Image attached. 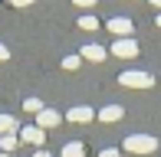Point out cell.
Returning <instances> with one entry per match:
<instances>
[{
  "instance_id": "16",
  "label": "cell",
  "mask_w": 161,
  "mask_h": 157,
  "mask_svg": "<svg viewBox=\"0 0 161 157\" xmlns=\"http://www.w3.org/2000/svg\"><path fill=\"white\" fill-rule=\"evenodd\" d=\"M99 157H122V154H119V151H115V147H105V151H102Z\"/></svg>"
},
{
  "instance_id": "10",
  "label": "cell",
  "mask_w": 161,
  "mask_h": 157,
  "mask_svg": "<svg viewBox=\"0 0 161 157\" xmlns=\"http://www.w3.org/2000/svg\"><path fill=\"white\" fill-rule=\"evenodd\" d=\"M59 157H86V144H82V141H69Z\"/></svg>"
},
{
  "instance_id": "18",
  "label": "cell",
  "mask_w": 161,
  "mask_h": 157,
  "mask_svg": "<svg viewBox=\"0 0 161 157\" xmlns=\"http://www.w3.org/2000/svg\"><path fill=\"white\" fill-rule=\"evenodd\" d=\"M7 59H10V49H7L3 43H0V62H7Z\"/></svg>"
},
{
  "instance_id": "1",
  "label": "cell",
  "mask_w": 161,
  "mask_h": 157,
  "mask_svg": "<svg viewBox=\"0 0 161 157\" xmlns=\"http://www.w3.org/2000/svg\"><path fill=\"white\" fill-rule=\"evenodd\" d=\"M125 151L128 154H155L158 141L151 138V134H128L125 138Z\"/></svg>"
},
{
  "instance_id": "22",
  "label": "cell",
  "mask_w": 161,
  "mask_h": 157,
  "mask_svg": "<svg viewBox=\"0 0 161 157\" xmlns=\"http://www.w3.org/2000/svg\"><path fill=\"white\" fill-rule=\"evenodd\" d=\"M155 26H161V13H158V20H155Z\"/></svg>"
},
{
  "instance_id": "6",
  "label": "cell",
  "mask_w": 161,
  "mask_h": 157,
  "mask_svg": "<svg viewBox=\"0 0 161 157\" xmlns=\"http://www.w3.org/2000/svg\"><path fill=\"white\" fill-rule=\"evenodd\" d=\"M59 121H63V115H59L56 108H43L40 115H36V128H43V131H46V128H56Z\"/></svg>"
},
{
  "instance_id": "14",
  "label": "cell",
  "mask_w": 161,
  "mask_h": 157,
  "mask_svg": "<svg viewBox=\"0 0 161 157\" xmlns=\"http://www.w3.org/2000/svg\"><path fill=\"white\" fill-rule=\"evenodd\" d=\"M79 26L92 33V30H99V20H96V17H79Z\"/></svg>"
},
{
  "instance_id": "21",
  "label": "cell",
  "mask_w": 161,
  "mask_h": 157,
  "mask_svg": "<svg viewBox=\"0 0 161 157\" xmlns=\"http://www.w3.org/2000/svg\"><path fill=\"white\" fill-rule=\"evenodd\" d=\"M151 3H155V7H158V13H161V0H151Z\"/></svg>"
},
{
  "instance_id": "20",
  "label": "cell",
  "mask_w": 161,
  "mask_h": 157,
  "mask_svg": "<svg viewBox=\"0 0 161 157\" xmlns=\"http://www.w3.org/2000/svg\"><path fill=\"white\" fill-rule=\"evenodd\" d=\"M33 157H53V154H49V151H43V147H40V151H36Z\"/></svg>"
},
{
  "instance_id": "19",
  "label": "cell",
  "mask_w": 161,
  "mask_h": 157,
  "mask_svg": "<svg viewBox=\"0 0 161 157\" xmlns=\"http://www.w3.org/2000/svg\"><path fill=\"white\" fill-rule=\"evenodd\" d=\"M10 3H13V7H30L33 0H10Z\"/></svg>"
},
{
  "instance_id": "15",
  "label": "cell",
  "mask_w": 161,
  "mask_h": 157,
  "mask_svg": "<svg viewBox=\"0 0 161 157\" xmlns=\"http://www.w3.org/2000/svg\"><path fill=\"white\" fill-rule=\"evenodd\" d=\"M63 69H66V72L79 69V56H66V59H63Z\"/></svg>"
},
{
  "instance_id": "5",
  "label": "cell",
  "mask_w": 161,
  "mask_h": 157,
  "mask_svg": "<svg viewBox=\"0 0 161 157\" xmlns=\"http://www.w3.org/2000/svg\"><path fill=\"white\" fill-rule=\"evenodd\" d=\"M108 30H112V33H115L119 39H125V36H131L135 23H131L128 17H115V20H108Z\"/></svg>"
},
{
  "instance_id": "17",
  "label": "cell",
  "mask_w": 161,
  "mask_h": 157,
  "mask_svg": "<svg viewBox=\"0 0 161 157\" xmlns=\"http://www.w3.org/2000/svg\"><path fill=\"white\" fill-rule=\"evenodd\" d=\"M72 3H76V7H86V10H89V7H96V0H72Z\"/></svg>"
},
{
  "instance_id": "12",
  "label": "cell",
  "mask_w": 161,
  "mask_h": 157,
  "mask_svg": "<svg viewBox=\"0 0 161 157\" xmlns=\"http://www.w3.org/2000/svg\"><path fill=\"white\" fill-rule=\"evenodd\" d=\"M17 144H20V134H0V147H3V154H10Z\"/></svg>"
},
{
  "instance_id": "8",
  "label": "cell",
  "mask_w": 161,
  "mask_h": 157,
  "mask_svg": "<svg viewBox=\"0 0 161 157\" xmlns=\"http://www.w3.org/2000/svg\"><path fill=\"white\" fill-rule=\"evenodd\" d=\"M69 121H76V124H86V121H92L96 115H92V108H86V105H76V108H69V115H66Z\"/></svg>"
},
{
  "instance_id": "7",
  "label": "cell",
  "mask_w": 161,
  "mask_h": 157,
  "mask_svg": "<svg viewBox=\"0 0 161 157\" xmlns=\"http://www.w3.org/2000/svg\"><path fill=\"white\" fill-rule=\"evenodd\" d=\"M122 118H125V108H122V105H105V108L99 111V121H105V124L108 121H122Z\"/></svg>"
},
{
  "instance_id": "2",
  "label": "cell",
  "mask_w": 161,
  "mask_h": 157,
  "mask_svg": "<svg viewBox=\"0 0 161 157\" xmlns=\"http://www.w3.org/2000/svg\"><path fill=\"white\" fill-rule=\"evenodd\" d=\"M119 82L125 85V89H151V85H155V78H151L148 72H135V69H128V72L119 75Z\"/></svg>"
},
{
  "instance_id": "4",
  "label": "cell",
  "mask_w": 161,
  "mask_h": 157,
  "mask_svg": "<svg viewBox=\"0 0 161 157\" xmlns=\"http://www.w3.org/2000/svg\"><path fill=\"white\" fill-rule=\"evenodd\" d=\"M112 53L119 56V59H131V56H138V43L131 39V36H125V39H115Z\"/></svg>"
},
{
  "instance_id": "11",
  "label": "cell",
  "mask_w": 161,
  "mask_h": 157,
  "mask_svg": "<svg viewBox=\"0 0 161 157\" xmlns=\"http://www.w3.org/2000/svg\"><path fill=\"white\" fill-rule=\"evenodd\" d=\"M13 131H20L17 118L13 115H0V134H13Z\"/></svg>"
},
{
  "instance_id": "3",
  "label": "cell",
  "mask_w": 161,
  "mask_h": 157,
  "mask_svg": "<svg viewBox=\"0 0 161 157\" xmlns=\"http://www.w3.org/2000/svg\"><path fill=\"white\" fill-rule=\"evenodd\" d=\"M20 141H23V144H33V147H43L46 131H43V128H36V124H26V128H20Z\"/></svg>"
},
{
  "instance_id": "13",
  "label": "cell",
  "mask_w": 161,
  "mask_h": 157,
  "mask_svg": "<svg viewBox=\"0 0 161 157\" xmlns=\"http://www.w3.org/2000/svg\"><path fill=\"white\" fill-rule=\"evenodd\" d=\"M43 108H46V105H43L40 98H26V102H23V111H30V115H40Z\"/></svg>"
},
{
  "instance_id": "9",
  "label": "cell",
  "mask_w": 161,
  "mask_h": 157,
  "mask_svg": "<svg viewBox=\"0 0 161 157\" xmlns=\"http://www.w3.org/2000/svg\"><path fill=\"white\" fill-rule=\"evenodd\" d=\"M82 59H89V62H102V59H105V49L96 46V43H89V46H82Z\"/></svg>"
},
{
  "instance_id": "23",
  "label": "cell",
  "mask_w": 161,
  "mask_h": 157,
  "mask_svg": "<svg viewBox=\"0 0 161 157\" xmlns=\"http://www.w3.org/2000/svg\"><path fill=\"white\" fill-rule=\"evenodd\" d=\"M0 157H10V154H3V151H0Z\"/></svg>"
}]
</instances>
